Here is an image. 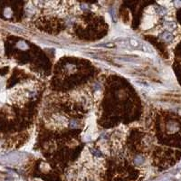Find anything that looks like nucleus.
Here are the masks:
<instances>
[{"label":"nucleus","instance_id":"9","mask_svg":"<svg viewBox=\"0 0 181 181\" xmlns=\"http://www.w3.org/2000/svg\"><path fill=\"white\" fill-rule=\"evenodd\" d=\"M156 12L158 14V15H164L167 11H166V9L163 8V7H156Z\"/></svg>","mask_w":181,"mask_h":181},{"label":"nucleus","instance_id":"1","mask_svg":"<svg viewBox=\"0 0 181 181\" xmlns=\"http://www.w3.org/2000/svg\"><path fill=\"white\" fill-rule=\"evenodd\" d=\"M24 157H25V155L23 153L12 152V153L7 154L5 158L3 157V161H5L6 164L16 165V164H18L20 161H22Z\"/></svg>","mask_w":181,"mask_h":181},{"label":"nucleus","instance_id":"4","mask_svg":"<svg viewBox=\"0 0 181 181\" xmlns=\"http://www.w3.org/2000/svg\"><path fill=\"white\" fill-rule=\"evenodd\" d=\"M159 38L165 42H170L173 39V35L168 31H165L162 34L159 35Z\"/></svg>","mask_w":181,"mask_h":181},{"label":"nucleus","instance_id":"10","mask_svg":"<svg viewBox=\"0 0 181 181\" xmlns=\"http://www.w3.org/2000/svg\"><path fill=\"white\" fill-rule=\"evenodd\" d=\"M160 181H170V179H169V178H164V179L160 180Z\"/></svg>","mask_w":181,"mask_h":181},{"label":"nucleus","instance_id":"8","mask_svg":"<svg viewBox=\"0 0 181 181\" xmlns=\"http://www.w3.org/2000/svg\"><path fill=\"white\" fill-rule=\"evenodd\" d=\"M97 46L105 47V48H115V47H116V45H115V44H112V43H106V44L98 45Z\"/></svg>","mask_w":181,"mask_h":181},{"label":"nucleus","instance_id":"3","mask_svg":"<svg viewBox=\"0 0 181 181\" xmlns=\"http://www.w3.org/2000/svg\"><path fill=\"white\" fill-rule=\"evenodd\" d=\"M134 83L136 84V85H138L139 87H140V88H143V89H145L146 90H151V86H150L147 82H145V81H141V80H135L134 81Z\"/></svg>","mask_w":181,"mask_h":181},{"label":"nucleus","instance_id":"7","mask_svg":"<svg viewBox=\"0 0 181 181\" xmlns=\"http://www.w3.org/2000/svg\"><path fill=\"white\" fill-rule=\"evenodd\" d=\"M119 60L122 62H127V63H132V64H138V62L134 58H132V57H119Z\"/></svg>","mask_w":181,"mask_h":181},{"label":"nucleus","instance_id":"5","mask_svg":"<svg viewBox=\"0 0 181 181\" xmlns=\"http://www.w3.org/2000/svg\"><path fill=\"white\" fill-rule=\"evenodd\" d=\"M142 51L147 53V54H154V50L153 48L150 46L147 43H143V45H142Z\"/></svg>","mask_w":181,"mask_h":181},{"label":"nucleus","instance_id":"6","mask_svg":"<svg viewBox=\"0 0 181 181\" xmlns=\"http://www.w3.org/2000/svg\"><path fill=\"white\" fill-rule=\"evenodd\" d=\"M164 25L165 27H167V29H169V30H173L177 27V25L174 21H169V20H166L164 22Z\"/></svg>","mask_w":181,"mask_h":181},{"label":"nucleus","instance_id":"2","mask_svg":"<svg viewBox=\"0 0 181 181\" xmlns=\"http://www.w3.org/2000/svg\"><path fill=\"white\" fill-rule=\"evenodd\" d=\"M128 45H129V47H132V48H134V49H140V50H142L143 43L139 41V40H137V39L130 38L129 41H128Z\"/></svg>","mask_w":181,"mask_h":181}]
</instances>
